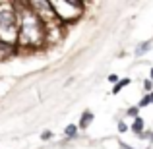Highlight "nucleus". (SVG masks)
<instances>
[{"label": "nucleus", "instance_id": "nucleus-14", "mask_svg": "<svg viewBox=\"0 0 153 149\" xmlns=\"http://www.w3.org/2000/svg\"><path fill=\"white\" fill-rule=\"evenodd\" d=\"M126 130H128L126 124H124V122H118V132H126Z\"/></svg>", "mask_w": 153, "mask_h": 149}, {"label": "nucleus", "instance_id": "nucleus-19", "mask_svg": "<svg viewBox=\"0 0 153 149\" xmlns=\"http://www.w3.org/2000/svg\"><path fill=\"white\" fill-rule=\"evenodd\" d=\"M149 76H151V79H153V70H151V74H149Z\"/></svg>", "mask_w": 153, "mask_h": 149}, {"label": "nucleus", "instance_id": "nucleus-9", "mask_svg": "<svg viewBox=\"0 0 153 149\" xmlns=\"http://www.w3.org/2000/svg\"><path fill=\"white\" fill-rule=\"evenodd\" d=\"M76 132H78V126L76 124H70V126H66V130H64V134L68 136V138H74Z\"/></svg>", "mask_w": 153, "mask_h": 149}, {"label": "nucleus", "instance_id": "nucleus-4", "mask_svg": "<svg viewBox=\"0 0 153 149\" xmlns=\"http://www.w3.org/2000/svg\"><path fill=\"white\" fill-rule=\"evenodd\" d=\"M29 6L33 8V12L41 18V21L45 23L47 31L51 29H60V23H58V18H56L54 10H52L51 2H41V0H35V2H29Z\"/></svg>", "mask_w": 153, "mask_h": 149}, {"label": "nucleus", "instance_id": "nucleus-8", "mask_svg": "<svg viewBox=\"0 0 153 149\" xmlns=\"http://www.w3.org/2000/svg\"><path fill=\"white\" fill-rule=\"evenodd\" d=\"M132 130H134L136 134H142V132H143V120L142 118H136L134 124H132Z\"/></svg>", "mask_w": 153, "mask_h": 149}, {"label": "nucleus", "instance_id": "nucleus-5", "mask_svg": "<svg viewBox=\"0 0 153 149\" xmlns=\"http://www.w3.org/2000/svg\"><path fill=\"white\" fill-rule=\"evenodd\" d=\"M12 52H14V47L8 45V43H2V41H0V60L8 58V56H10Z\"/></svg>", "mask_w": 153, "mask_h": 149}, {"label": "nucleus", "instance_id": "nucleus-17", "mask_svg": "<svg viewBox=\"0 0 153 149\" xmlns=\"http://www.w3.org/2000/svg\"><path fill=\"white\" fill-rule=\"evenodd\" d=\"M122 149H132V147H128V145H124V143H122Z\"/></svg>", "mask_w": 153, "mask_h": 149}, {"label": "nucleus", "instance_id": "nucleus-13", "mask_svg": "<svg viewBox=\"0 0 153 149\" xmlns=\"http://www.w3.org/2000/svg\"><path fill=\"white\" fill-rule=\"evenodd\" d=\"M51 138H52V132H43L41 139H51Z\"/></svg>", "mask_w": 153, "mask_h": 149}, {"label": "nucleus", "instance_id": "nucleus-3", "mask_svg": "<svg viewBox=\"0 0 153 149\" xmlns=\"http://www.w3.org/2000/svg\"><path fill=\"white\" fill-rule=\"evenodd\" d=\"M51 6L60 21H74L82 16V4L76 0H58V2H51Z\"/></svg>", "mask_w": 153, "mask_h": 149}, {"label": "nucleus", "instance_id": "nucleus-1", "mask_svg": "<svg viewBox=\"0 0 153 149\" xmlns=\"http://www.w3.org/2000/svg\"><path fill=\"white\" fill-rule=\"evenodd\" d=\"M16 12H18V43L23 47H39L47 39V27L41 21L29 2H16Z\"/></svg>", "mask_w": 153, "mask_h": 149}, {"label": "nucleus", "instance_id": "nucleus-6", "mask_svg": "<svg viewBox=\"0 0 153 149\" xmlns=\"http://www.w3.org/2000/svg\"><path fill=\"white\" fill-rule=\"evenodd\" d=\"M91 120H93V114H91V112H83L82 120H79V128H87Z\"/></svg>", "mask_w": 153, "mask_h": 149}, {"label": "nucleus", "instance_id": "nucleus-16", "mask_svg": "<svg viewBox=\"0 0 153 149\" xmlns=\"http://www.w3.org/2000/svg\"><path fill=\"white\" fill-rule=\"evenodd\" d=\"M146 50H147V45H142V47L138 49V54H142V52H146Z\"/></svg>", "mask_w": 153, "mask_h": 149}, {"label": "nucleus", "instance_id": "nucleus-12", "mask_svg": "<svg viewBox=\"0 0 153 149\" xmlns=\"http://www.w3.org/2000/svg\"><path fill=\"white\" fill-rule=\"evenodd\" d=\"M108 82H112V83H114V85H116V83H118V76L111 74V76H108Z\"/></svg>", "mask_w": 153, "mask_h": 149}, {"label": "nucleus", "instance_id": "nucleus-18", "mask_svg": "<svg viewBox=\"0 0 153 149\" xmlns=\"http://www.w3.org/2000/svg\"><path fill=\"white\" fill-rule=\"evenodd\" d=\"M149 97H151V103H153V93H151V95H149Z\"/></svg>", "mask_w": 153, "mask_h": 149}, {"label": "nucleus", "instance_id": "nucleus-11", "mask_svg": "<svg viewBox=\"0 0 153 149\" xmlns=\"http://www.w3.org/2000/svg\"><path fill=\"white\" fill-rule=\"evenodd\" d=\"M138 108L140 107H132L130 110H128V116H136V118H138Z\"/></svg>", "mask_w": 153, "mask_h": 149}, {"label": "nucleus", "instance_id": "nucleus-2", "mask_svg": "<svg viewBox=\"0 0 153 149\" xmlns=\"http://www.w3.org/2000/svg\"><path fill=\"white\" fill-rule=\"evenodd\" d=\"M18 12L12 2H0V41L14 45L18 43Z\"/></svg>", "mask_w": 153, "mask_h": 149}, {"label": "nucleus", "instance_id": "nucleus-10", "mask_svg": "<svg viewBox=\"0 0 153 149\" xmlns=\"http://www.w3.org/2000/svg\"><path fill=\"white\" fill-rule=\"evenodd\" d=\"M149 103H151V97L147 95V97H143V99H142V103H140V108H142V107H147Z\"/></svg>", "mask_w": 153, "mask_h": 149}, {"label": "nucleus", "instance_id": "nucleus-7", "mask_svg": "<svg viewBox=\"0 0 153 149\" xmlns=\"http://www.w3.org/2000/svg\"><path fill=\"white\" fill-rule=\"evenodd\" d=\"M128 83H130V79H128V78H126V79H120V82L116 83L114 87H112V91H111V93H114V95H116V93H120V89H122V87H126Z\"/></svg>", "mask_w": 153, "mask_h": 149}, {"label": "nucleus", "instance_id": "nucleus-15", "mask_svg": "<svg viewBox=\"0 0 153 149\" xmlns=\"http://www.w3.org/2000/svg\"><path fill=\"white\" fill-rule=\"evenodd\" d=\"M143 87H146L147 91H151V87H153V85H151V82H149V79H146V82H143Z\"/></svg>", "mask_w": 153, "mask_h": 149}]
</instances>
